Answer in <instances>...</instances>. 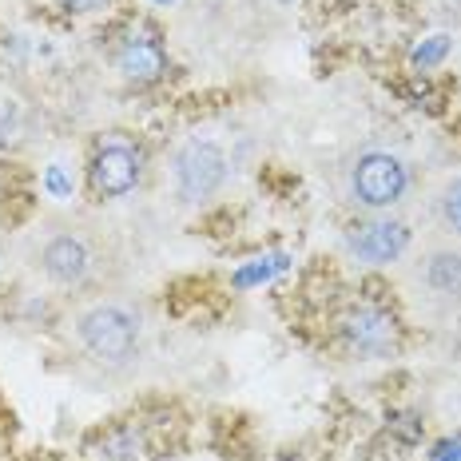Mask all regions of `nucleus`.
<instances>
[{"label": "nucleus", "instance_id": "1", "mask_svg": "<svg viewBox=\"0 0 461 461\" xmlns=\"http://www.w3.org/2000/svg\"><path fill=\"white\" fill-rule=\"evenodd\" d=\"M406 286L418 306L438 314L461 311V243L434 235L406 263Z\"/></svg>", "mask_w": 461, "mask_h": 461}, {"label": "nucleus", "instance_id": "2", "mask_svg": "<svg viewBox=\"0 0 461 461\" xmlns=\"http://www.w3.org/2000/svg\"><path fill=\"white\" fill-rule=\"evenodd\" d=\"M76 342L100 366H128L140 350V314L123 303H95L76 314Z\"/></svg>", "mask_w": 461, "mask_h": 461}, {"label": "nucleus", "instance_id": "3", "mask_svg": "<svg viewBox=\"0 0 461 461\" xmlns=\"http://www.w3.org/2000/svg\"><path fill=\"white\" fill-rule=\"evenodd\" d=\"M410 163L393 151H362L346 171V195L358 211L366 215H390L402 199L410 195Z\"/></svg>", "mask_w": 461, "mask_h": 461}, {"label": "nucleus", "instance_id": "4", "mask_svg": "<svg viewBox=\"0 0 461 461\" xmlns=\"http://www.w3.org/2000/svg\"><path fill=\"white\" fill-rule=\"evenodd\" d=\"M230 176L227 151L215 140H191L171 159V179H176V195L184 203H207L223 191Z\"/></svg>", "mask_w": 461, "mask_h": 461}, {"label": "nucleus", "instance_id": "5", "mask_svg": "<svg viewBox=\"0 0 461 461\" xmlns=\"http://www.w3.org/2000/svg\"><path fill=\"white\" fill-rule=\"evenodd\" d=\"M410 227L393 215H366L342 230V251L362 267H393L410 255Z\"/></svg>", "mask_w": 461, "mask_h": 461}, {"label": "nucleus", "instance_id": "6", "mask_svg": "<svg viewBox=\"0 0 461 461\" xmlns=\"http://www.w3.org/2000/svg\"><path fill=\"white\" fill-rule=\"evenodd\" d=\"M339 334L346 342V350L354 358H366V362H378V358H393L402 350V326L390 311L374 303H358L342 314L339 322Z\"/></svg>", "mask_w": 461, "mask_h": 461}, {"label": "nucleus", "instance_id": "7", "mask_svg": "<svg viewBox=\"0 0 461 461\" xmlns=\"http://www.w3.org/2000/svg\"><path fill=\"white\" fill-rule=\"evenodd\" d=\"M88 179H92V191L100 199L128 195V191H136L140 179H143V151L123 136V131H112V136H104L95 143Z\"/></svg>", "mask_w": 461, "mask_h": 461}, {"label": "nucleus", "instance_id": "8", "mask_svg": "<svg viewBox=\"0 0 461 461\" xmlns=\"http://www.w3.org/2000/svg\"><path fill=\"white\" fill-rule=\"evenodd\" d=\"M36 263H41L48 283L64 286V291H76V286H84L92 275V247L84 243L76 230H56V235L44 239Z\"/></svg>", "mask_w": 461, "mask_h": 461}, {"label": "nucleus", "instance_id": "9", "mask_svg": "<svg viewBox=\"0 0 461 461\" xmlns=\"http://www.w3.org/2000/svg\"><path fill=\"white\" fill-rule=\"evenodd\" d=\"M426 207H429L434 235L449 239V243H461V171H449V176H441L429 187Z\"/></svg>", "mask_w": 461, "mask_h": 461}, {"label": "nucleus", "instance_id": "10", "mask_svg": "<svg viewBox=\"0 0 461 461\" xmlns=\"http://www.w3.org/2000/svg\"><path fill=\"white\" fill-rule=\"evenodd\" d=\"M115 60H120V72L136 84L159 80L163 68H167V56H163V48L151 41V36H131V41H123Z\"/></svg>", "mask_w": 461, "mask_h": 461}, {"label": "nucleus", "instance_id": "11", "mask_svg": "<svg viewBox=\"0 0 461 461\" xmlns=\"http://www.w3.org/2000/svg\"><path fill=\"white\" fill-rule=\"evenodd\" d=\"M100 457L104 461H136L140 457V434L131 426L112 429V434L100 441Z\"/></svg>", "mask_w": 461, "mask_h": 461}, {"label": "nucleus", "instance_id": "12", "mask_svg": "<svg viewBox=\"0 0 461 461\" xmlns=\"http://www.w3.org/2000/svg\"><path fill=\"white\" fill-rule=\"evenodd\" d=\"M21 131V104L0 95V143H13Z\"/></svg>", "mask_w": 461, "mask_h": 461}, {"label": "nucleus", "instance_id": "13", "mask_svg": "<svg viewBox=\"0 0 461 461\" xmlns=\"http://www.w3.org/2000/svg\"><path fill=\"white\" fill-rule=\"evenodd\" d=\"M429 461H461V434L438 441V446L429 449Z\"/></svg>", "mask_w": 461, "mask_h": 461}, {"label": "nucleus", "instance_id": "14", "mask_svg": "<svg viewBox=\"0 0 461 461\" xmlns=\"http://www.w3.org/2000/svg\"><path fill=\"white\" fill-rule=\"evenodd\" d=\"M68 5L76 8V13H95V8H104L108 0H68Z\"/></svg>", "mask_w": 461, "mask_h": 461}, {"label": "nucleus", "instance_id": "15", "mask_svg": "<svg viewBox=\"0 0 461 461\" xmlns=\"http://www.w3.org/2000/svg\"><path fill=\"white\" fill-rule=\"evenodd\" d=\"M0 203H5V176H0Z\"/></svg>", "mask_w": 461, "mask_h": 461}, {"label": "nucleus", "instance_id": "16", "mask_svg": "<svg viewBox=\"0 0 461 461\" xmlns=\"http://www.w3.org/2000/svg\"><path fill=\"white\" fill-rule=\"evenodd\" d=\"M449 5H454V8H461V0H449Z\"/></svg>", "mask_w": 461, "mask_h": 461}]
</instances>
